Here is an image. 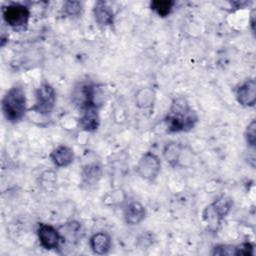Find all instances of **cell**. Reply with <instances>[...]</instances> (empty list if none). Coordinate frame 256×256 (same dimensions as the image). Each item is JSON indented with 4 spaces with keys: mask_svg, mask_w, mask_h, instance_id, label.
Instances as JSON below:
<instances>
[{
    "mask_svg": "<svg viewBox=\"0 0 256 256\" xmlns=\"http://www.w3.org/2000/svg\"><path fill=\"white\" fill-rule=\"evenodd\" d=\"M164 122L168 133L187 132L195 127L198 115L184 96H178L172 100Z\"/></svg>",
    "mask_w": 256,
    "mask_h": 256,
    "instance_id": "cell-1",
    "label": "cell"
},
{
    "mask_svg": "<svg viewBox=\"0 0 256 256\" xmlns=\"http://www.w3.org/2000/svg\"><path fill=\"white\" fill-rule=\"evenodd\" d=\"M1 110L10 123H19L27 112V99L22 86L14 85L6 91L1 100Z\"/></svg>",
    "mask_w": 256,
    "mask_h": 256,
    "instance_id": "cell-2",
    "label": "cell"
},
{
    "mask_svg": "<svg viewBox=\"0 0 256 256\" xmlns=\"http://www.w3.org/2000/svg\"><path fill=\"white\" fill-rule=\"evenodd\" d=\"M30 9L28 6L21 3H9L2 7V16L4 22L15 31L26 30L29 19Z\"/></svg>",
    "mask_w": 256,
    "mask_h": 256,
    "instance_id": "cell-3",
    "label": "cell"
},
{
    "mask_svg": "<svg viewBox=\"0 0 256 256\" xmlns=\"http://www.w3.org/2000/svg\"><path fill=\"white\" fill-rule=\"evenodd\" d=\"M233 206L230 196L221 195L213 203L208 205L203 212V219L212 230H217L221 221L228 215Z\"/></svg>",
    "mask_w": 256,
    "mask_h": 256,
    "instance_id": "cell-4",
    "label": "cell"
},
{
    "mask_svg": "<svg viewBox=\"0 0 256 256\" xmlns=\"http://www.w3.org/2000/svg\"><path fill=\"white\" fill-rule=\"evenodd\" d=\"M56 103V91L48 82H42L35 92V103L30 110L40 114L49 115Z\"/></svg>",
    "mask_w": 256,
    "mask_h": 256,
    "instance_id": "cell-5",
    "label": "cell"
},
{
    "mask_svg": "<svg viewBox=\"0 0 256 256\" xmlns=\"http://www.w3.org/2000/svg\"><path fill=\"white\" fill-rule=\"evenodd\" d=\"M98 88L90 81L79 82L72 91V101L81 110L88 106H98Z\"/></svg>",
    "mask_w": 256,
    "mask_h": 256,
    "instance_id": "cell-6",
    "label": "cell"
},
{
    "mask_svg": "<svg viewBox=\"0 0 256 256\" xmlns=\"http://www.w3.org/2000/svg\"><path fill=\"white\" fill-rule=\"evenodd\" d=\"M161 170V161L154 152H145L136 164L137 174L144 180L154 182Z\"/></svg>",
    "mask_w": 256,
    "mask_h": 256,
    "instance_id": "cell-7",
    "label": "cell"
},
{
    "mask_svg": "<svg viewBox=\"0 0 256 256\" xmlns=\"http://www.w3.org/2000/svg\"><path fill=\"white\" fill-rule=\"evenodd\" d=\"M37 236L40 245L46 250H56L62 242L58 229L50 224L40 223L37 229Z\"/></svg>",
    "mask_w": 256,
    "mask_h": 256,
    "instance_id": "cell-8",
    "label": "cell"
},
{
    "mask_svg": "<svg viewBox=\"0 0 256 256\" xmlns=\"http://www.w3.org/2000/svg\"><path fill=\"white\" fill-rule=\"evenodd\" d=\"M234 93L239 105L253 107L256 102V81L253 78L245 80L235 88Z\"/></svg>",
    "mask_w": 256,
    "mask_h": 256,
    "instance_id": "cell-9",
    "label": "cell"
},
{
    "mask_svg": "<svg viewBox=\"0 0 256 256\" xmlns=\"http://www.w3.org/2000/svg\"><path fill=\"white\" fill-rule=\"evenodd\" d=\"M80 127L87 132H94L99 128L100 115L99 107L92 105L82 110V114L79 118Z\"/></svg>",
    "mask_w": 256,
    "mask_h": 256,
    "instance_id": "cell-10",
    "label": "cell"
},
{
    "mask_svg": "<svg viewBox=\"0 0 256 256\" xmlns=\"http://www.w3.org/2000/svg\"><path fill=\"white\" fill-rule=\"evenodd\" d=\"M57 229L59 231L62 241L68 242L70 244L77 243L83 234L82 225L78 221L66 222L60 225Z\"/></svg>",
    "mask_w": 256,
    "mask_h": 256,
    "instance_id": "cell-11",
    "label": "cell"
},
{
    "mask_svg": "<svg viewBox=\"0 0 256 256\" xmlns=\"http://www.w3.org/2000/svg\"><path fill=\"white\" fill-rule=\"evenodd\" d=\"M51 162L59 168L67 167L74 161V151L71 147L67 145H59L56 148H54L50 155Z\"/></svg>",
    "mask_w": 256,
    "mask_h": 256,
    "instance_id": "cell-12",
    "label": "cell"
},
{
    "mask_svg": "<svg viewBox=\"0 0 256 256\" xmlns=\"http://www.w3.org/2000/svg\"><path fill=\"white\" fill-rule=\"evenodd\" d=\"M124 220L129 225H138L146 217L145 207L138 201L129 202L123 211Z\"/></svg>",
    "mask_w": 256,
    "mask_h": 256,
    "instance_id": "cell-13",
    "label": "cell"
},
{
    "mask_svg": "<svg viewBox=\"0 0 256 256\" xmlns=\"http://www.w3.org/2000/svg\"><path fill=\"white\" fill-rule=\"evenodd\" d=\"M93 15L95 21L103 27H107L114 22V11L106 1H97L93 8Z\"/></svg>",
    "mask_w": 256,
    "mask_h": 256,
    "instance_id": "cell-14",
    "label": "cell"
},
{
    "mask_svg": "<svg viewBox=\"0 0 256 256\" xmlns=\"http://www.w3.org/2000/svg\"><path fill=\"white\" fill-rule=\"evenodd\" d=\"M111 237L106 232H96L89 239V246L97 255L107 254L111 249Z\"/></svg>",
    "mask_w": 256,
    "mask_h": 256,
    "instance_id": "cell-15",
    "label": "cell"
},
{
    "mask_svg": "<svg viewBox=\"0 0 256 256\" xmlns=\"http://www.w3.org/2000/svg\"><path fill=\"white\" fill-rule=\"evenodd\" d=\"M184 151V147L180 142L171 141L163 147L162 155L164 160L171 166L176 167L181 164L182 153Z\"/></svg>",
    "mask_w": 256,
    "mask_h": 256,
    "instance_id": "cell-16",
    "label": "cell"
},
{
    "mask_svg": "<svg viewBox=\"0 0 256 256\" xmlns=\"http://www.w3.org/2000/svg\"><path fill=\"white\" fill-rule=\"evenodd\" d=\"M102 176V168L100 165L87 164L81 171V184L85 188H92L98 184Z\"/></svg>",
    "mask_w": 256,
    "mask_h": 256,
    "instance_id": "cell-17",
    "label": "cell"
},
{
    "mask_svg": "<svg viewBox=\"0 0 256 256\" xmlns=\"http://www.w3.org/2000/svg\"><path fill=\"white\" fill-rule=\"evenodd\" d=\"M156 93L151 87L140 88L135 94V105L141 110H148L154 106Z\"/></svg>",
    "mask_w": 256,
    "mask_h": 256,
    "instance_id": "cell-18",
    "label": "cell"
},
{
    "mask_svg": "<svg viewBox=\"0 0 256 256\" xmlns=\"http://www.w3.org/2000/svg\"><path fill=\"white\" fill-rule=\"evenodd\" d=\"M174 6L175 1L173 0H154L150 3V9L161 18L169 16Z\"/></svg>",
    "mask_w": 256,
    "mask_h": 256,
    "instance_id": "cell-19",
    "label": "cell"
},
{
    "mask_svg": "<svg viewBox=\"0 0 256 256\" xmlns=\"http://www.w3.org/2000/svg\"><path fill=\"white\" fill-rule=\"evenodd\" d=\"M83 5L80 1L67 0L63 4V11L70 17H77L82 13Z\"/></svg>",
    "mask_w": 256,
    "mask_h": 256,
    "instance_id": "cell-20",
    "label": "cell"
},
{
    "mask_svg": "<svg viewBox=\"0 0 256 256\" xmlns=\"http://www.w3.org/2000/svg\"><path fill=\"white\" fill-rule=\"evenodd\" d=\"M245 140L249 147L254 148L256 145V122L252 120L245 130Z\"/></svg>",
    "mask_w": 256,
    "mask_h": 256,
    "instance_id": "cell-21",
    "label": "cell"
},
{
    "mask_svg": "<svg viewBox=\"0 0 256 256\" xmlns=\"http://www.w3.org/2000/svg\"><path fill=\"white\" fill-rule=\"evenodd\" d=\"M212 255H221V256H236V246L220 244L216 245L213 248Z\"/></svg>",
    "mask_w": 256,
    "mask_h": 256,
    "instance_id": "cell-22",
    "label": "cell"
},
{
    "mask_svg": "<svg viewBox=\"0 0 256 256\" xmlns=\"http://www.w3.org/2000/svg\"><path fill=\"white\" fill-rule=\"evenodd\" d=\"M253 255V245L250 242H244L236 246V256Z\"/></svg>",
    "mask_w": 256,
    "mask_h": 256,
    "instance_id": "cell-23",
    "label": "cell"
},
{
    "mask_svg": "<svg viewBox=\"0 0 256 256\" xmlns=\"http://www.w3.org/2000/svg\"><path fill=\"white\" fill-rule=\"evenodd\" d=\"M254 12H255V11L253 10V12H252V15H251V16H252V19L254 18ZM251 25H252V27H254V20H252V22H251Z\"/></svg>",
    "mask_w": 256,
    "mask_h": 256,
    "instance_id": "cell-24",
    "label": "cell"
}]
</instances>
